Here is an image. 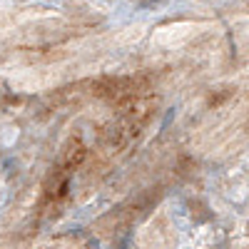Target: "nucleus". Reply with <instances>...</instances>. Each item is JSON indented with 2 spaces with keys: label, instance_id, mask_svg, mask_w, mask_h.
I'll return each instance as SVG.
<instances>
[{
  "label": "nucleus",
  "instance_id": "f257e3e1",
  "mask_svg": "<svg viewBox=\"0 0 249 249\" xmlns=\"http://www.w3.org/2000/svg\"><path fill=\"white\" fill-rule=\"evenodd\" d=\"M150 77L144 75H105L92 82V95L100 100L115 102L117 107H135L137 100L147 95Z\"/></svg>",
  "mask_w": 249,
  "mask_h": 249
},
{
  "label": "nucleus",
  "instance_id": "f03ea898",
  "mask_svg": "<svg viewBox=\"0 0 249 249\" xmlns=\"http://www.w3.org/2000/svg\"><path fill=\"white\" fill-rule=\"evenodd\" d=\"M85 155H88L85 144H82L80 140H70V142L65 144V147H62V152H60V160H57V164H55V167H60L62 172H72L75 167H80V164H82Z\"/></svg>",
  "mask_w": 249,
  "mask_h": 249
},
{
  "label": "nucleus",
  "instance_id": "7ed1b4c3",
  "mask_svg": "<svg viewBox=\"0 0 249 249\" xmlns=\"http://www.w3.org/2000/svg\"><path fill=\"white\" fill-rule=\"evenodd\" d=\"M232 95H234V90H230V88H227V90H217V92H212L210 100H207V105H210V107H219L222 102L232 100Z\"/></svg>",
  "mask_w": 249,
  "mask_h": 249
}]
</instances>
